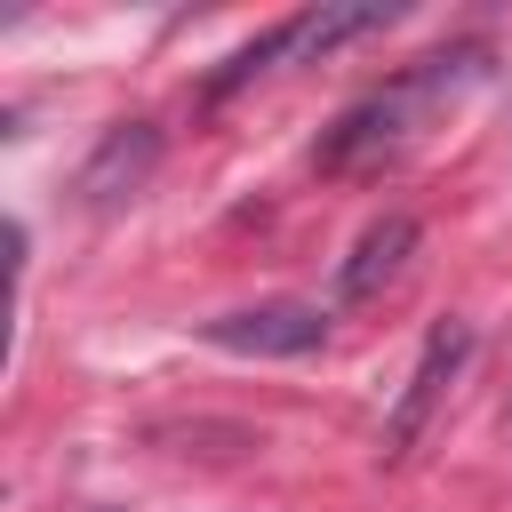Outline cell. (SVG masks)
I'll list each match as a JSON object with an SVG mask.
<instances>
[{
	"label": "cell",
	"mask_w": 512,
	"mask_h": 512,
	"mask_svg": "<svg viewBox=\"0 0 512 512\" xmlns=\"http://www.w3.org/2000/svg\"><path fill=\"white\" fill-rule=\"evenodd\" d=\"M472 72H480V48H456V56H424V64H416V72H400L392 88L360 96V104L320 136V168H368V160L400 152V144L416 136V120H424L432 104H448Z\"/></svg>",
	"instance_id": "1"
},
{
	"label": "cell",
	"mask_w": 512,
	"mask_h": 512,
	"mask_svg": "<svg viewBox=\"0 0 512 512\" xmlns=\"http://www.w3.org/2000/svg\"><path fill=\"white\" fill-rule=\"evenodd\" d=\"M392 16H400L392 0H320V8H296V16H280L272 32H256L248 48H232V56L208 72V96H232V88H248V80H264V72H288V64H312V56H328V48L360 40V32H384Z\"/></svg>",
	"instance_id": "2"
},
{
	"label": "cell",
	"mask_w": 512,
	"mask_h": 512,
	"mask_svg": "<svg viewBox=\"0 0 512 512\" xmlns=\"http://www.w3.org/2000/svg\"><path fill=\"white\" fill-rule=\"evenodd\" d=\"M464 352H472V328H464V320H432V336H424V352H416V368H408V384H400V400H392V416H384V432H376V456H384V464H400V456L424 440V424L440 416Z\"/></svg>",
	"instance_id": "3"
},
{
	"label": "cell",
	"mask_w": 512,
	"mask_h": 512,
	"mask_svg": "<svg viewBox=\"0 0 512 512\" xmlns=\"http://www.w3.org/2000/svg\"><path fill=\"white\" fill-rule=\"evenodd\" d=\"M152 168H160V128H152V120H120V128H104V144L80 160L72 192H80L88 216H112V208H128V200L152 184Z\"/></svg>",
	"instance_id": "4"
},
{
	"label": "cell",
	"mask_w": 512,
	"mask_h": 512,
	"mask_svg": "<svg viewBox=\"0 0 512 512\" xmlns=\"http://www.w3.org/2000/svg\"><path fill=\"white\" fill-rule=\"evenodd\" d=\"M328 336V312L320 304H296V296H272V304H240V312H216L208 320V344L224 352H248V360H296Z\"/></svg>",
	"instance_id": "5"
},
{
	"label": "cell",
	"mask_w": 512,
	"mask_h": 512,
	"mask_svg": "<svg viewBox=\"0 0 512 512\" xmlns=\"http://www.w3.org/2000/svg\"><path fill=\"white\" fill-rule=\"evenodd\" d=\"M408 248H416V216H376V224L352 240V256H344V272H336V296H344V304L384 296V280L408 264Z\"/></svg>",
	"instance_id": "6"
}]
</instances>
